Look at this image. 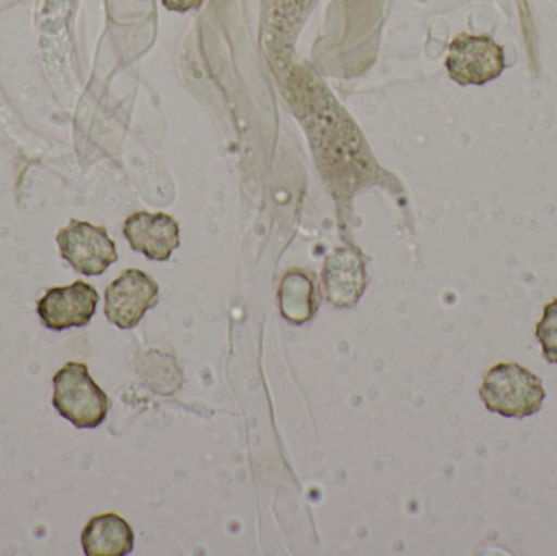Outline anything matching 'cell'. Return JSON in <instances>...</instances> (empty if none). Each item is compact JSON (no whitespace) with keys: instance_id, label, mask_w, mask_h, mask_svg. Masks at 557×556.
I'll return each mask as SVG.
<instances>
[{"instance_id":"5","label":"cell","mask_w":557,"mask_h":556,"mask_svg":"<svg viewBox=\"0 0 557 556\" xmlns=\"http://www.w3.org/2000/svg\"><path fill=\"white\" fill-rule=\"evenodd\" d=\"M159 297V283L143 270L129 268L104 291V316L120 330L136 329Z\"/></svg>"},{"instance_id":"2","label":"cell","mask_w":557,"mask_h":556,"mask_svg":"<svg viewBox=\"0 0 557 556\" xmlns=\"http://www.w3.org/2000/svg\"><path fill=\"white\" fill-rule=\"evenodd\" d=\"M487 410L506 418H527L539 413L546 392L542 379L520 365L494 366L484 375L480 391Z\"/></svg>"},{"instance_id":"12","label":"cell","mask_w":557,"mask_h":556,"mask_svg":"<svg viewBox=\"0 0 557 556\" xmlns=\"http://www.w3.org/2000/svg\"><path fill=\"white\" fill-rule=\"evenodd\" d=\"M162 2L165 9L172 10V12L185 13L198 9L205 3V0H162Z\"/></svg>"},{"instance_id":"4","label":"cell","mask_w":557,"mask_h":556,"mask_svg":"<svg viewBox=\"0 0 557 556\" xmlns=\"http://www.w3.org/2000/svg\"><path fill=\"white\" fill-rule=\"evenodd\" d=\"M451 81L460 85H483L503 74L506 55L503 46L490 36L461 33L455 36L445 61Z\"/></svg>"},{"instance_id":"8","label":"cell","mask_w":557,"mask_h":556,"mask_svg":"<svg viewBox=\"0 0 557 556\" xmlns=\"http://www.w3.org/2000/svg\"><path fill=\"white\" fill-rule=\"evenodd\" d=\"M321 283L326 299L337 309H350L359 302L367 287L362 258L350 248L339 247L324 258Z\"/></svg>"},{"instance_id":"10","label":"cell","mask_w":557,"mask_h":556,"mask_svg":"<svg viewBox=\"0 0 557 556\" xmlns=\"http://www.w3.org/2000/svg\"><path fill=\"white\" fill-rule=\"evenodd\" d=\"M133 528L114 512L94 516L82 531V548L87 556H126L134 551Z\"/></svg>"},{"instance_id":"1","label":"cell","mask_w":557,"mask_h":556,"mask_svg":"<svg viewBox=\"0 0 557 556\" xmlns=\"http://www.w3.org/2000/svg\"><path fill=\"white\" fill-rule=\"evenodd\" d=\"M52 387V405L77 430H95L107 420L110 397L94 381L84 362H67L59 369Z\"/></svg>"},{"instance_id":"3","label":"cell","mask_w":557,"mask_h":556,"mask_svg":"<svg viewBox=\"0 0 557 556\" xmlns=\"http://www.w3.org/2000/svg\"><path fill=\"white\" fill-rule=\"evenodd\" d=\"M61 258L84 276H100L117 261L116 244L107 227L81 219H71L69 225L55 235Z\"/></svg>"},{"instance_id":"9","label":"cell","mask_w":557,"mask_h":556,"mask_svg":"<svg viewBox=\"0 0 557 556\" xmlns=\"http://www.w3.org/2000/svg\"><path fill=\"white\" fill-rule=\"evenodd\" d=\"M278 309L292 325H305L320 309L321 294L314 274L294 268L282 277L277 291Z\"/></svg>"},{"instance_id":"7","label":"cell","mask_w":557,"mask_h":556,"mask_svg":"<svg viewBox=\"0 0 557 556\" xmlns=\"http://www.w3.org/2000/svg\"><path fill=\"white\" fill-rule=\"evenodd\" d=\"M124 237L150 261H169L180 247V224L165 212L139 211L124 222Z\"/></svg>"},{"instance_id":"6","label":"cell","mask_w":557,"mask_h":556,"mask_svg":"<svg viewBox=\"0 0 557 556\" xmlns=\"http://www.w3.org/2000/svg\"><path fill=\"white\" fill-rule=\"evenodd\" d=\"M100 294L91 284L75 281L71 286L49 287L36 304L42 326L52 332L84 329L97 312Z\"/></svg>"},{"instance_id":"11","label":"cell","mask_w":557,"mask_h":556,"mask_svg":"<svg viewBox=\"0 0 557 556\" xmlns=\"http://www.w3.org/2000/svg\"><path fill=\"white\" fill-rule=\"evenodd\" d=\"M536 338L542 343L543 358L557 365V299L545 307L542 322L536 325Z\"/></svg>"}]
</instances>
